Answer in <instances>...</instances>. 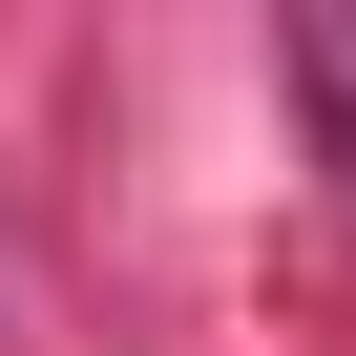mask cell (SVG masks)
Wrapping results in <instances>:
<instances>
[{
	"instance_id": "6da1fadb",
	"label": "cell",
	"mask_w": 356,
	"mask_h": 356,
	"mask_svg": "<svg viewBox=\"0 0 356 356\" xmlns=\"http://www.w3.org/2000/svg\"><path fill=\"white\" fill-rule=\"evenodd\" d=\"M273 63H293V105H314V168L356 189V22L314 0V22H273Z\"/></svg>"
}]
</instances>
